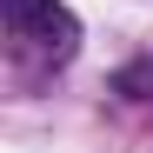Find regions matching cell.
Returning <instances> with one entry per match:
<instances>
[{
	"label": "cell",
	"mask_w": 153,
	"mask_h": 153,
	"mask_svg": "<svg viewBox=\"0 0 153 153\" xmlns=\"http://www.w3.org/2000/svg\"><path fill=\"white\" fill-rule=\"evenodd\" d=\"M7 7V33L40 47V53L67 60L73 47H80V20H73V7H60V0H0Z\"/></svg>",
	"instance_id": "1"
},
{
	"label": "cell",
	"mask_w": 153,
	"mask_h": 153,
	"mask_svg": "<svg viewBox=\"0 0 153 153\" xmlns=\"http://www.w3.org/2000/svg\"><path fill=\"white\" fill-rule=\"evenodd\" d=\"M113 93H120V100H153V53H146V60H126V67L113 73Z\"/></svg>",
	"instance_id": "2"
}]
</instances>
